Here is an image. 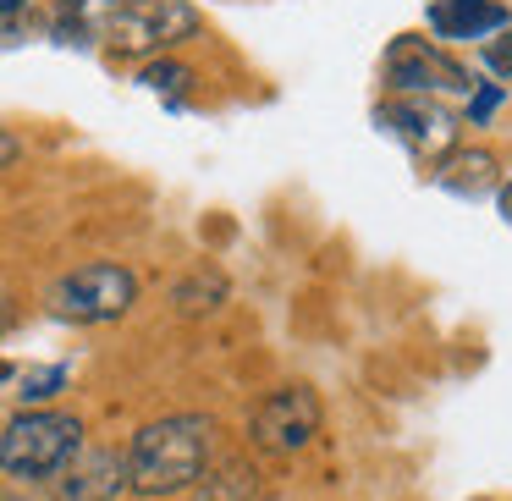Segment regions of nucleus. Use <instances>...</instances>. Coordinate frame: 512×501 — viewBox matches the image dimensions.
Returning <instances> with one entry per match:
<instances>
[{
    "label": "nucleus",
    "instance_id": "nucleus-1",
    "mask_svg": "<svg viewBox=\"0 0 512 501\" xmlns=\"http://www.w3.org/2000/svg\"><path fill=\"white\" fill-rule=\"evenodd\" d=\"M210 446L215 419H204V413H171V419L144 424L127 446V490L177 496V490L199 485V474L210 468Z\"/></svg>",
    "mask_w": 512,
    "mask_h": 501
},
{
    "label": "nucleus",
    "instance_id": "nucleus-2",
    "mask_svg": "<svg viewBox=\"0 0 512 501\" xmlns=\"http://www.w3.org/2000/svg\"><path fill=\"white\" fill-rule=\"evenodd\" d=\"M83 452V419L28 408L0 430V468L12 479H56Z\"/></svg>",
    "mask_w": 512,
    "mask_h": 501
},
{
    "label": "nucleus",
    "instance_id": "nucleus-3",
    "mask_svg": "<svg viewBox=\"0 0 512 501\" xmlns=\"http://www.w3.org/2000/svg\"><path fill=\"white\" fill-rule=\"evenodd\" d=\"M199 28L188 0H144V6H111L100 23V39L111 56H155Z\"/></svg>",
    "mask_w": 512,
    "mask_h": 501
},
{
    "label": "nucleus",
    "instance_id": "nucleus-4",
    "mask_svg": "<svg viewBox=\"0 0 512 501\" xmlns=\"http://www.w3.org/2000/svg\"><path fill=\"white\" fill-rule=\"evenodd\" d=\"M138 298V281L133 270L122 265H78L67 270V276L50 287V309L61 314V320H78V325H100V320H116V314H127Z\"/></svg>",
    "mask_w": 512,
    "mask_h": 501
},
{
    "label": "nucleus",
    "instance_id": "nucleus-5",
    "mask_svg": "<svg viewBox=\"0 0 512 501\" xmlns=\"http://www.w3.org/2000/svg\"><path fill=\"white\" fill-rule=\"evenodd\" d=\"M320 435V397L309 386H281L259 402L254 413V441L265 452H303Z\"/></svg>",
    "mask_w": 512,
    "mask_h": 501
},
{
    "label": "nucleus",
    "instance_id": "nucleus-6",
    "mask_svg": "<svg viewBox=\"0 0 512 501\" xmlns=\"http://www.w3.org/2000/svg\"><path fill=\"white\" fill-rule=\"evenodd\" d=\"M375 122L391 127V133H397L419 160H446V155H452V144H457V116L446 111V105H435V100H419V94L386 100L375 111Z\"/></svg>",
    "mask_w": 512,
    "mask_h": 501
},
{
    "label": "nucleus",
    "instance_id": "nucleus-7",
    "mask_svg": "<svg viewBox=\"0 0 512 501\" xmlns=\"http://www.w3.org/2000/svg\"><path fill=\"white\" fill-rule=\"evenodd\" d=\"M386 83L402 94H430V89L468 94L474 89V78H468L457 61H446L435 45H424V39H397V45L386 50Z\"/></svg>",
    "mask_w": 512,
    "mask_h": 501
},
{
    "label": "nucleus",
    "instance_id": "nucleus-8",
    "mask_svg": "<svg viewBox=\"0 0 512 501\" xmlns=\"http://www.w3.org/2000/svg\"><path fill=\"white\" fill-rule=\"evenodd\" d=\"M50 485H56V501H116L127 490V457L111 446H83Z\"/></svg>",
    "mask_w": 512,
    "mask_h": 501
},
{
    "label": "nucleus",
    "instance_id": "nucleus-9",
    "mask_svg": "<svg viewBox=\"0 0 512 501\" xmlns=\"http://www.w3.org/2000/svg\"><path fill=\"white\" fill-rule=\"evenodd\" d=\"M507 23H512V12L501 0H435L430 6V28L441 39H485Z\"/></svg>",
    "mask_w": 512,
    "mask_h": 501
},
{
    "label": "nucleus",
    "instance_id": "nucleus-10",
    "mask_svg": "<svg viewBox=\"0 0 512 501\" xmlns=\"http://www.w3.org/2000/svg\"><path fill=\"white\" fill-rule=\"evenodd\" d=\"M435 182L446 193H457V199H479V193L496 188V155L490 149H452L441 160V171H435Z\"/></svg>",
    "mask_w": 512,
    "mask_h": 501
},
{
    "label": "nucleus",
    "instance_id": "nucleus-11",
    "mask_svg": "<svg viewBox=\"0 0 512 501\" xmlns=\"http://www.w3.org/2000/svg\"><path fill=\"white\" fill-rule=\"evenodd\" d=\"M254 490H259V474L243 457H226L221 468L199 474V501H254Z\"/></svg>",
    "mask_w": 512,
    "mask_h": 501
},
{
    "label": "nucleus",
    "instance_id": "nucleus-12",
    "mask_svg": "<svg viewBox=\"0 0 512 501\" xmlns=\"http://www.w3.org/2000/svg\"><path fill=\"white\" fill-rule=\"evenodd\" d=\"M221 298H226V281L215 276V270H210V276L199 270V276H188V281L177 287V309H182V314H210Z\"/></svg>",
    "mask_w": 512,
    "mask_h": 501
},
{
    "label": "nucleus",
    "instance_id": "nucleus-13",
    "mask_svg": "<svg viewBox=\"0 0 512 501\" xmlns=\"http://www.w3.org/2000/svg\"><path fill=\"white\" fill-rule=\"evenodd\" d=\"M61 386H67V369H61V364H39V369H23V380H17V397L39 408V402H50Z\"/></svg>",
    "mask_w": 512,
    "mask_h": 501
},
{
    "label": "nucleus",
    "instance_id": "nucleus-14",
    "mask_svg": "<svg viewBox=\"0 0 512 501\" xmlns=\"http://www.w3.org/2000/svg\"><path fill=\"white\" fill-rule=\"evenodd\" d=\"M474 100H468V122H490V116H496V105L507 100V89H501V83H474Z\"/></svg>",
    "mask_w": 512,
    "mask_h": 501
},
{
    "label": "nucleus",
    "instance_id": "nucleus-15",
    "mask_svg": "<svg viewBox=\"0 0 512 501\" xmlns=\"http://www.w3.org/2000/svg\"><path fill=\"white\" fill-rule=\"evenodd\" d=\"M138 83H149V89H177V83H188V67L182 61H155V67H144Z\"/></svg>",
    "mask_w": 512,
    "mask_h": 501
},
{
    "label": "nucleus",
    "instance_id": "nucleus-16",
    "mask_svg": "<svg viewBox=\"0 0 512 501\" xmlns=\"http://www.w3.org/2000/svg\"><path fill=\"white\" fill-rule=\"evenodd\" d=\"M485 61H490V72H501V78H512V34H501L496 45L485 50Z\"/></svg>",
    "mask_w": 512,
    "mask_h": 501
},
{
    "label": "nucleus",
    "instance_id": "nucleus-17",
    "mask_svg": "<svg viewBox=\"0 0 512 501\" xmlns=\"http://www.w3.org/2000/svg\"><path fill=\"white\" fill-rule=\"evenodd\" d=\"M17 155H23V144H17L12 133H0V171H6V166H17Z\"/></svg>",
    "mask_w": 512,
    "mask_h": 501
},
{
    "label": "nucleus",
    "instance_id": "nucleus-18",
    "mask_svg": "<svg viewBox=\"0 0 512 501\" xmlns=\"http://www.w3.org/2000/svg\"><path fill=\"white\" fill-rule=\"evenodd\" d=\"M17 12H28V0H0V17H17Z\"/></svg>",
    "mask_w": 512,
    "mask_h": 501
},
{
    "label": "nucleus",
    "instance_id": "nucleus-19",
    "mask_svg": "<svg viewBox=\"0 0 512 501\" xmlns=\"http://www.w3.org/2000/svg\"><path fill=\"white\" fill-rule=\"evenodd\" d=\"M501 215H507V221H512V177L501 182Z\"/></svg>",
    "mask_w": 512,
    "mask_h": 501
},
{
    "label": "nucleus",
    "instance_id": "nucleus-20",
    "mask_svg": "<svg viewBox=\"0 0 512 501\" xmlns=\"http://www.w3.org/2000/svg\"><path fill=\"white\" fill-rule=\"evenodd\" d=\"M0 501H23V496H12V490H0Z\"/></svg>",
    "mask_w": 512,
    "mask_h": 501
},
{
    "label": "nucleus",
    "instance_id": "nucleus-21",
    "mask_svg": "<svg viewBox=\"0 0 512 501\" xmlns=\"http://www.w3.org/2000/svg\"><path fill=\"white\" fill-rule=\"evenodd\" d=\"M116 6H144V0H116Z\"/></svg>",
    "mask_w": 512,
    "mask_h": 501
},
{
    "label": "nucleus",
    "instance_id": "nucleus-22",
    "mask_svg": "<svg viewBox=\"0 0 512 501\" xmlns=\"http://www.w3.org/2000/svg\"><path fill=\"white\" fill-rule=\"evenodd\" d=\"M0 331H6V303H0Z\"/></svg>",
    "mask_w": 512,
    "mask_h": 501
}]
</instances>
